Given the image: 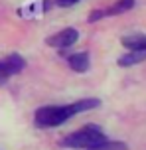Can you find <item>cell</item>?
<instances>
[{
    "label": "cell",
    "instance_id": "obj_1",
    "mask_svg": "<svg viewBox=\"0 0 146 150\" xmlns=\"http://www.w3.org/2000/svg\"><path fill=\"white\" fill-rule=\"evenodd\" d=\"M75 112L71 105H49V107H39L34 115V122L39 128H54L69 120Z\"/></svg>",
    "mask_w": 146,
    "mask_h": 150
},
{
    "label": "cell",
    "instance_id": "obj_2",
    "mask_svg": "<svg viewBox=\"0 0 146 150\" xmlns=\"http://www.w3.org/2000/svg\"><path fill=\"white\" fill-rule=\"evenodd\" d=\"M107 140V136L105 132L101 130L99 127H93V125H87V127L79 128L75 132H71L63 138V146H67V148H83V150H89L93 146H97V144L105 142Z\"/></svg>",
    "mask_w": 146,
    "mask_h": 150
},
{
    "label": "cell",
    "instance_id": "obj_3",
    "mask_svg": "<svg viewBox=\"0 0 146 150\" xmlns=\"http://www.w3.org/2000/svg\"><path fill=\"white\" fill-rule=\"evenodd\" d=\"M79 38V32L75 28H65V30H59L57 34L49 36L46 40V44L49 47H59V50H65V47H71V45L77 42Z\"/></svg>",
    "mask_w": 146,
    "mask_h": 150
},
{
    "label": "cell",
    "instance_id": "obj_4",
    "mask_svg": "<svg viewBox=\"0 0 146 150\" xmlns=\"http://www.w3.org/2000/svg\"><path fill=\"white\" fill-rule=\"evenodd\" d=\"M0 65H2V69H4V73H6L8 77H12V75L20 73V71L26 67V61H24L22 55L12 53V55L4 57V59H0Z\"/></svg>",
    "mask_w": 146,
    "mask_h": 150
},
{
    "label": "cell",
    "instance_id": "obj_5",
    "mask_svg": "<svg viewBox=\"0 0 146 150\" xmlns=\"http://www.w3.org/2000/svg\"><path fill=\"white\" fill-rule=\"evenodd\" d=\"M67 63H69V67L73 69V71L83 73V71L89 69L91 59H89V53L83 52V53H73V55H69V57H67Z\"/></svg>",
    "mask_w": 146,
    "mask_h": 150
},
{
    "label": "cell",
    "instance_id": "obj_6",
    "mask_svg": "<svg viewBox=\"0 0 146 150\" xmlns=\"http://www.w3.org/2000/svg\"><path fill=\"white\" fill-rule=\"evenodd\" d=\"M121 44L128 50V52H136V50H146V36L144 34H130L121 40Z\"/></svg>",
    "mask_w": 146,
    "mask_h": 150
},
{
    "label": "cell",
    "instance_id": "obj_7",
    "mask_svg": "<svg viewBox=\"0 0 146 150\" xmlns=\"http://www.w3.org/2000/svg\"><path fill=\"white\" fill-rule=\"evenodd\" d=\"M146 61V50H136V52H128L118 57V65L121 67H130V65H136V63H142Z\"/></svg>",
    "mask_w": 146,
    "mask_h": 150
},
{
    "label": "cell",
    "instance_id": "obj_8",
    "mask_svg": "<svg viewBox=\"0 0 146 150\" xmlns=\"http://www.w3.org/2000/svg\"><path fill=\"white\" fill-rule=\"evenodd\" d=\"M132 6H134V0H116L113 6L103 10V12H105V16H118V14H124V12L132 10Z\"/></svg>",
    "mask_w": 146,
    "mask_h": 150
},
{
    "label": "cell",
    "instance_id": "obj_9",
    "mask_svg": "<svg viewBox=\"0 0 146 150\" xmlns=\"http://www.w3.org/2000/svg\"><path fill=\"white\" fill-rule=\"evenodd\" d=\"M101 105V99H81V101H77V103H71V109L73 112H85V111H91V109H97Z\"/></svg>",
    "mask_w": 146,
    "mask_h": 150
},
{
    "label": "cell",
    "instance_id": "obj_10",
    "mask_svg": "<svg viewBox=\"0 0 146 150\" xmlns=\"http://www.w3.org/2000/svg\"><path fill=\"white\" fill-rule=\"evenodd\" d=\"M89 150H128L126 148V144L124 142H116V140H105V142H101V144H97V146H93V148H89Z\"/></svg>",
    "mask_w": 146,
    "mask_h": 150
},
{
    "label": "cell",
    "instance_id": "obj_11",
    "mask_svg": "<svg viewBox=\"0 0 146 150\" xmlns=\"http://www.w3.org/2000/svg\"><path fill=\"white\" fill-rule=\"evenodd\" d=\"M101 18H105V12L103 10H93V14L89 16V22H97V20H101Z\"/></svg>",
    "mask_w": 146,
    "mask_h": 150
},
{
    "label": "cell",
    "instance_id": "obj_12",
    "mask_svg": "<svg viewBox=\"0 0 146 150\" xmlns=\"http://www.w3.org/2000/svg\"><path fill=\"white\" fill-rule=\"evenodd\" d=\"M59 6H73L75 2H79V0H55Z\"/></svg>",
    "mask_w": 146,
    "mask_h": 150
},
{
    "label": "cell",
    "instance_id": "obj_13",
    "mask_svg": "<svg viewBox=\"0 0 146 150\" xmlns=\"http://www.w3.org/2000/svg\"><path fill=\"white\" fill-rule=\"evenodd\" d=\"M10 77H8L6 73H4V69H2V65H0V83H4V81H8Z\"/></svg>",
    "mask_w": 146,
    "mask_h": 150
}]
</instances>
